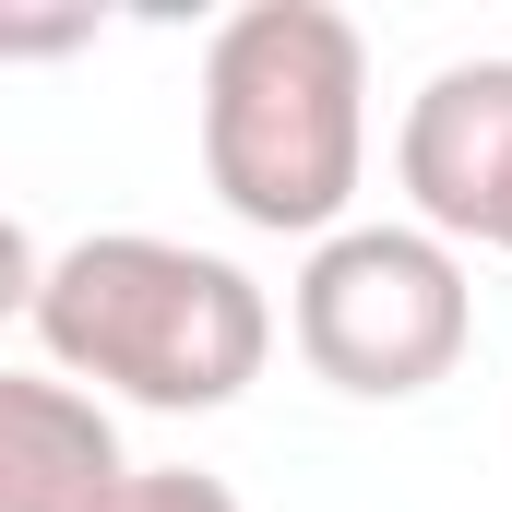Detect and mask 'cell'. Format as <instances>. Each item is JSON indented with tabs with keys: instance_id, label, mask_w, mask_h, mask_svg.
<instances>
[{
	"instance_id": "cell-9",
	"label": "cell",
	"mask_w": 512,
	"mask_h": 512,
	"mask_svg": "<svg viewBox=\"0 0 512 512\" xmlns=\"http://www.w3.org/2000/svg\"><path fill=\"white\" fill-rule=\"evenodd\" d=\"M489 251H512V215H501V239H489Z\"/></svg>"
},
{
	"instance_id": "cell-5",
	"label": "cell",
	"mask_w": 512,
	"mask_h": 512,
	"mask_svg": "<svg viewBox=\"0 0 512 512\" xmlns=\"http://www.w3.org/2000/svg\"><path fill=\"white\" fill-rule=\"evenodd\" d=\"M131 477L120 429L60 370H0V512H96Z\"/></svg>"
},
{
	"instance_id": "cell-3",
	"label": "cell",
	"mask_w": 512,
	"mask_h": 512,
	"mask_svg": "<svg viewBox=\"0 0 512 512\" xmlns=\"http://www.w3.org/2000/svg\"><path fill=\"white\" fill-rule=\"evenodd\" d=\"M286 334H298V358L334 393L405 405V393L453 382V358L477 334L465 251H441L429 227H334V239H310V262H298Z\"/></svg>"
},
{
	"instance_id": "cell-6",
	"label": "cell",
	"mask_w": 512,
	"mask_h": 512,
	"mask_svg": "<svg viewBox=\"0 0 512 512\" xmlns=\"http://www.w3.org/2000/svg\"><path fill=\"white\" fill-rule=\"evenodd\" d=\"M96 36H108L96 0H0V72H24V60H72V48H96Z\"/></svg>"
},
{
	"instance_id": "cell-7",
	"label": "cell",
	"mask_w": 512,
	"mask_h": 512,
	"mask_svg": "<svg viewBox=\"0 0 512 512\" xmlns=\"http://www.w3.org/2000/svg\"><path fill=\"white\" fill-rule=\"evenodd\" d=\"M96 512H251V501H239L227 477H203V465H131Z\"/></svg>"
},
{
	"instance_id": "cell-4",
	"label": "cell",
	"mask_w": 512,
	"mask_h": 512,
	"mask_svg": "<svg viewBox=\"0 0 512 512\" xmlns=\"http://www.w3.org/2000/svg\"><path fill=\"white\" fill-rule=\"evenodd\" d=\"M393 179H405V203H417L405 227H429L441 251L501 239V215H512V60H441V72L405 96Z\"/></svg>"
},
{
	"instance_id": "cell-8",
	"label": "cell",
	"mask_w": 512,
	"mask_h": 512,
	"mask_svg": "<svg viewBox=\"0 0 512 512\" xmlns=\"http://www.w3.org/2000/svg\"><path fill=\"white\" fill-rule=\"evenodd\" d=\"M36 274H48V251L0 215V322H24V310H36Z\"/></svg>"
},
{
	"instance_id": "cell-2",
	"label": "cell",
	"mask_w": 512,
	"mask_h": 512,
	"mask_svg": "<svg viewBox=\"0 0 512 512\" xmlns=\"http://www.w3.org/2000/svg\"><path fill=\"white\" fill-rule=\"evenodd\" d=\"M24 322L72 393H96V405L120 393L155 417H215L274 358V298L227 251L155 239V227H108V239L48 251Z\"/></svg>"
},
{
	"instance_id": "cell-1",
	"label": "cell",
	"mask_w": 512,
	"mask_h": 512,
	"mask_svg": "<svg viewBox=\"0 0 512 512\" xmlns=\"http://www.w3.org/2000/svg\"><path fill=\"white\" fill-rule=\"evenodd\" d=\"M203 179L251 239H334L370 179V36L334 0H251L203 36Z\"/></svg>"
}]
</instances>
